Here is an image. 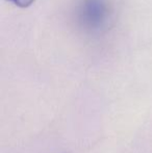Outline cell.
Returning a JSON list of instances; mask_svg holds the SVG:
<instances>
[{
	"label": "cell",
	"instance_id": "obj_1",
	"mask_svg": "<svg viewBox=\"0 0 152 153\" xmlns=\"http://www.w3.org/2000/svg\"><path fill=\"white\" fill-rule=\"evenodd\" d=\"M7 1L13 2L19 7H28L29 5H31L35 2V0H7Z\"/></svg>",
	"mask_w": 152,
	"mask_h": 153
}]
</instances>
